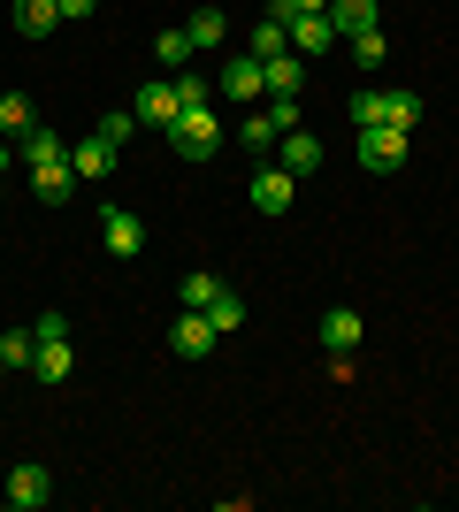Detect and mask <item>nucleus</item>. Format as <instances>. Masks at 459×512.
Listing matches in <instances>:
<instances>
[{"label":"nucleus","instance_id":"nucleus-1","mask_svg":"<svg viewBox=\"0 0 459 512\" xmlns=\"http://www.w3.org/2000/svg\"><path fill=\"white\" fill-rule=\"evenodd\" d=\"M23 161H31V192H39L46 207H62V199L77 192V169H69V146L54 138V130H31V138H23Z\"/></svg>","mask_w":459,"mask_h":512},{"label":"nucleus","instance_id":"nucleus-2","mask_svg":"<svg viewBox=\"0 0 459 512\" xmlns=\"http://www.w3.org/2000/svg\"><path fill=\"white\" fill-rule=\"evenodd\" d=\"M169 146H176V161H215L222 153V115L215 107H184L169 123Z\"/></svg>","mask_w":459,"mask_h":512},{"label":"nucleus","instance_id":"nucleus-3","mask_svg":"<svg viewBox=\"0 0 459 512\" xmlns=\"http://www.w3.org/2000/svg\"><path fill=\"white\" fill-rule=\"evenodd\" d=\"M360 169H375V176L406 169V130H391V123H368V130H360Z\"/></svg>","mask_w":459,"mask_h":512},{"label":"nucleus","instance_id":"nucleus-4","mask_svg":"<svg viewBox=\"0 0 459 512\" xmlns=\"http://www.w3.org/2000/svg\"><path fill=\"white\" fill-rule=\"evenodd\" d=\"M131 115H138V123H153V130H169L176 115H184V92H176V77H153V85H138Z\"/></svg>","mask_w":459,"mask_h":512},{"label":"nucleus","instance_id":"nucleus-5","mask_svg":"<svg viewBox=\"0 0 459 512\" xmlns=\"http://www.w3.org/2000/svg\"><path fill=\"white\" fill-rule=\"evenodd\" d=\"M169 352H176V360H207V352H215V321L184 306V314L169 321Z\"/></svg>","mask_w":459,"mask_h":512},{"label":"nucleus","instance_id":"nucleus-6","mask_svg":"<svg viewBox=\"0 0 459 512\" xmlns=\"http://www.w3.org/2000/svg\"><path fill=\"white\" fill-rule=\"evenodd\" d=\"M100 237H108L115 260H138V253H146V222H138L131 207H108V214H100Z\"/></svg>","mask_w":459,"mask_h":512},{"label":"nucleus","instance_id":"nucleus-7","mask_svg":"<svg viewBox=\"0 0 459 512\" xmlns=\"http://www.w3.org/2000/svg\"><path fill=\"white\" fill-rule=\"evenodd\" d=\"M322 352L329 360H352V352H360V314H352V306H329L322 314Z\"/></svg>","mask_w":459,"mask_h":512},{"label":"nucleus","instance_id":"nucleus-8","mask_svg":"<svg viewBox=\"0 0 459 512\" xmlns=\"http://www.w3.org/2000/svg\"><path fill=\"white\" fill-rule=\"evenodd\" d=\"M31 375H39L46 390L69 383V375H77V352H69V337H39V352H31Z\"/></svg>","mask_w":459,"mask_h":512},{"label":"nucleus","instance_id":"nucleus-9","mask_svg":"<svg viewBox=\"0 0 459 512\" xmlns=\"http://www.w3.org/2000/svg\"><path fill=\"white\" fill-rule=\"evenodd\" d=\"M0 497H8L16 512H39L46 497H54V482H46V467H31V459H23V467L8 474V490H0Z\"/></svg>","mask_w":459,"mask_h":512},{"label":"nucleus","instance_id":"nucleus-10","mask_svg":"<svg viewBox=\"0 0 459 512\" xmlns=\"http://www.w3.org/2000/svg\"><path fill=\"white\" fill-rule=\"evenodd\" d=\"M69 169H77V184H100V176L115 169V146L92 130V138H77V146H69Z\"/></svg>","mask_w":459,"mask_h":512},{"label":"nucleus","instance_id":"nucleus-11","mask_svg":"<svg viewBox=\"0 0 459 512\" xmlns=\"http://www.w3.org/2000/svg\"><path fill=\"white\" fill-rule=\"evenodd\" d=\"M291 184H299V176H291L284 161L261 169V176H253V207H261V214H291Z\"/></svg>","mask_w":459,"mask_h":512},{"label":"nucleus","instance_id":"nucleus-12","mask_svg":"<svg viewBox=\"0 0 459 512\" xmlns=\"http://www.w3.org/2000/svg\"><path fill=\"white\" fill-rule=\"evenodd\" d=\"M276 161H284L291 176H314V169H322V138H306V130H284V138H276Z\"/></svg>","mask_w":459,"mask_h":512},{"label":"nucleus","instance_id":"nucleus-13","mask_svg":"<svg viewBox=\"0 0 459 512\" xmlns=\"http://www.w3.org/2000/svg\"><path fill=\"white\" fill-rule=\"evenodd\" d=\"M215 92H222L230 107H253V100L268 92V85H261V62H230V69H222V85H215Z\"/></svg>","mask_w":459,"mask_h":512},{"label":"nucleus","instance_id":"nucleus-14","mask_svg":"<svg viewBox=\"0 0 459 512\" xmlns=\"http://www.w3.org/2000/svg\"><path fill=\"white\" fill-rule=\"evenodd\" d=\"M291 46H299V54H329V46H337V23H329V8H314V16H291Z\"/></svg>","mask_w":459,"mask_h":512},{"label":"nucleus","instance_id":"nucleus-15","mask_svg":"<svg viewBox=\"0 0 459 512\" xmlns=\"http://www.w3.org/2000/svg\"><path fill=\"white\" fill-rule=\"evenodd\" d=\"M31 130H39V107L23 100V92H0V138H8V146H23Z\"/></svg>","mask_w":459,"mask_h":512},{"label":"nucleus","instance_id":"nucleus-16","mask_svg":"<svg viewBox=\"0 0 459 512\" xmlns=\"http://www.w3.org/2000/svg\"><path fill=\"white\" fill-rule=\"evenodd\" d=\"M261 85H268V100H299V85H306V62L276 54V62H261Z\"/></svg>","mask_w":459,"mask_h":512},{"label":"nucleus","instance_id":"nucleus-17","mask_svg":"<svg viewBox=\"0 0 459 512\" xmlns=\"http://www.w3.org/2000/svg\"><path fill=\"white\" fill-rule=\"evenodd\" d=\"M54 23H62V0H16V31L23 39H46Z\"/></svg>","mask_w":459,"mask_h":512},{"label":"nucleus","instance_id":"nucleus-18","mask_svg":"<svg viewBox=\"0 0 459 512\" xmlns=\"http://www.w3.org/2000/svg\"><path fill=\"white\" fill-rule=\"evenodd\" d=\"M329 23H337V39H352V31H375V0H329Z\"/></svg>","mask_w":459,"mask_h":512},{"label":"nucleus","instance_id":"nucleus-19","mask_svg":"<svg viewBox=\"0 0 459 512\" xmlns=\"http://www.w3.org/2000/svg\"><path fill=\"white\" fill-rule=\"evenodd\" d=\"M207 321H215V337H238V329H245V299H238V291H230V283H222V291H215V306H207Z\"/></svg>","mask_w":459,"mask_h":512},{"label":"nucleus","instance_id":"nucleus-20","mask_svg":"<svg viewBox=\"0 0 459 512\" xmlns=\"http://www.w3.org/2000/svg\"><path fill=\"white\" fill-rule=\"evenodd\" d=\"M276 54H291V23L261 16V31H253V62H276Z\"/></svg>","mask_w":459,"mask_h":512},{"label":"nucleus","instance_id":"nucleus-21","mask_svg":"<svg viewBox=\"0 0 459 512\" xmlns=\"http://www.w3.org/2000/svg\"><path fill=\"white\" fill-rule=\"evenodd\" d=\"M192 54H199V46H192V31H184V23H169V31H161V39H153V62H192Z\"/></svg>","mask_w":459,"mask_h":512},{"label":"nucleus","instance_id":"nucleus-22","mask_svg":"<svg viewBox=\"0 0 459 512\" xmlns=\"http://www.w3.org/2000/svg\"><path fill=\"white\" fill-rule=\"evenodd\" d=\"M215 291H222V283L207 276V268H199V276H184V283H176V306H192V314H207V306H215Z\"/></svg>","mask_w":459,"mask_h":512},{"label":"nucleus","instance_id":"nucleus-23","mask_svg":"<svg viewBox=\"0 0 459 512\" xmlns=\"http://www.w3.org/2000/svg\"><path fill=\"white\" fill-rule=\"evenodd\" d=\"M383 123L414 138V123H421V100H414V92H383Z\"/></svg>","mask_w":459,"mask_h":512},{"label":"nucleus","instance_id":"nucleus-24","mask_svg":"<svg viewBox=\"0 0 459 512\" xmlns=\"http://www.w3.org/2000/svg\"><path fill=\"white\" fill-rule=\"evenodd\" d=\"M238 138H245V146H253V153H268V146H276V138H284V130L268 123V107H253V115H245V123H238Z\"/></svg>","mask_w":459,"mask_h":512},{"label":"nucleus","instance_id":"nucleus-25","mask_svg":"<svg viewBox=\"0 0 459 512\" xmlns=\"http://www.w3.org/2000/svg\"><path fill=\"white\" fill-rule=\"evenodd\" d=\"M184 31H192V46L207 54V46H222V31H230V23H222V8H199V16L184 23Z\"/></svg>","mask_w":459,"mask_h":512},{"label":"nucleus","instance_id":"nucleus-26","mask_svg":"<svg viewBox=\"0 0 459 512\" xmlns=\"http://www.w3.org/2000/svg\"><path fill=\"white\" fill-rule=\"evenodd\" d=\"M31 352H39V329H8L0 337V360L8 367H31Z\"/></svg>","mask_w":459,"mask_h":512},{"label":"nucleus","instance_id":"nucleus-27","mask_svg":"<svg viewBox=\"0 0 459 512\" xmlns=\"http://www.w3.org/2000/svg\"><path fill=\"white\" fill-rule=\"evenodd\" d=\"M383 54H391L383 31H352V62H360V69H383Z\"/></svg>","mask_w":459,"mask_h":512},{"label":"nucleus","instance_id":"nucleus-28","mask_svg":"<svg viewBox=\"0 0 459 512\" xmlns=\"http://www.w3.org/2000/svg\"><path fill=\"white\" fill-rule=\"evenodd\" d=\"M176 92H184V107H215V77H199V69H184Z\"/></svg>","mask_w":459,"mask_h":512},{"label":"nucleus","instance_id":"nucleus-29","mask_svg":"<svg viewBox=\"0 0 459 512\" xmlns=\"http://www.w3.org/2000/svg\"><path fill=\"white\" fill-rule=\"evenodd\" d=\"M352 123H360V130L383 123V92H352Z\"/></svg>","mask_w":459,"mask_h":512},{"label":"nucleus","instance_id":"nucleus-30","mask_svg":"<svg viewBox=\"0 0 459 512\" xmlns=\"http://www.w3.org/2000/svg\"><path fill=\"white\" fill-rule=\"evenodd\" d=\"M131 130H138V115H131V107H123V115H108V123H100V138H108V146H123Z\"/></svg>","mask_w":459,"mask_h":512},{"label":"nucleus","instance_id":"nucleus-31","mask_svg":"<svg viewBox=\"0 0 459 512\" xmlns=\"http://www.w3.org/2000/svg\"><path fill=\"white\" fill-rule=\"evenodd\" d=\"M314 8H329V0H276L268 16H276V23H291V16H314Z\"/></svg>","mask_w":459,"mask_h":512},{"label":"nucleus","instance_id":"nucleus-32","mask_svg":"<svg viewBox=\"0 0 459 512\" xmlns=\"http://www.w3.org/2000/svg\"><path fill=\"white\" fill-rule=\"evenodd\" d=\"M100 0H62V23H77V16H92Z\"/></svg>","mask_w":459,"mask_h":512}]
</instances>
